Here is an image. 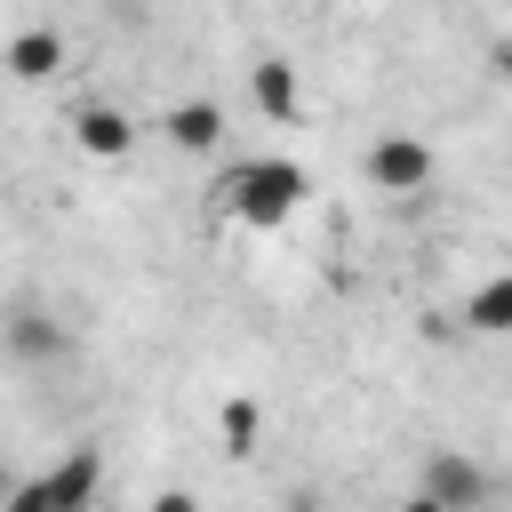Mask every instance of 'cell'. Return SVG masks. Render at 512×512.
Listing matches in <instances>:
<instances>
[{"instance_id": "1", "label": "cell", "mask_w": 512, "mask_h": 512, "mask_svg": "<svg viewBox=\"0 0 512 512\" xmlns=\"http://www.w3.org/2000/svg\"><path fill=\"white\" fill-rule=\"evenodd\" d=\"M216 200H224L248 232H280V224L304 208V168H296L288 152H256V160H240V168L216 184Z\"/></svg>"}, {"instance_id": "2", "label": "cell", "mask_w": 512, "mask_h": 512, "mask_svg": "<svg viewBox=\"0 0 512 512\" xmlns=\"http://www.w3.org/2000/svg\"><path fill=\"white\" fill-rule=\"evenodd\" d=\"M96 480H104V456H96V448H72L48 480L16 488L8 512H88V504H96Z\"/></svg>"}, {"instance_id": "3", "label": "cell", "mask_w": 512, "mask_h": 512, "mask_svg": "<svg viewBox=\"0 0 512 512\" xmlns=\"http://www.w3.org/2000/svg\"><path fill=\"white\" fill-rule=\"evenodd\" d=\"M416 496H424V504H448V512H472V504H488V496H496V480H488L464 448H440V456L424 464Z\"/></svg>"}, {"instance_id": "4", "label": "cell", "mask_w": 512, "mask_h": 512, "mask_svg": "<svg viewBox=\"0 0 512 512\" xmlns=\"http://www.w3.org/2000/svg\"><path fill=\"white\" fill-rule=\"evenodd\" d=\"M368 184L376 192H424L432 184V144L424 136H376L368 144Z\"/></svg>"}, {"instance_id": "5", "label": "cell", "mask_w": 512, "mask_h": 512, "mask_svg": "<svg viewBox=\"0 0 512 512\" xmlns=\"http://www.w3.org/2000/svg\"><path fill=\"white\" fill-rule=\"evenodd\" d=\"M64 128H72V144H80L88 160H128V144H136V128H128L120 104H80Z\"/></svg>"}, {"instance_id": "6", "label": "cell", "mask_w": 512, "mask_h": 512, "mask_svg": "<svg viewBox=\"0 0 512 512\" xmlns=\"http://www.w3.org/2000/svg\"><path fill=\"white\" fill-rule=\"evenodd\" d=\"M8 72H16L24 88H40V80H56V72H64V32H48V24H32V32H16V40H8Z\"/></svg>"}, {"instance_id": "7", "label": "cell", "mask_w": 512, "mask_h": 512, "mask_svg": "<svg viewBox=\"0 0 512 512\" xmlns=\"http://www.w3.org/2000/svg\"><path fill=\"white\" fill-rule=\"evenodd\" d=\"M248 96L264 120H296V64L288 56H256L248 64Z\"/></svg>"}, {"instance_id": "8", "label": "cell", "mask_w": 512, "mask_h": 512, "mask_svg": "<svg viewBox=\"0 0 512 512\" xmlns=\"http://www.w3.org/2000/svg\"><path fill=\"white\" fill-rule=\"evenodd\" d=\"M472 336H512V272H496V280H480L472 296H464V312H456Z\"/></svg>"}, {"instance_id": "9", "label": "cell", "mask_w": 512, "mask_h": 512, "mask_svg": "<svg viewBox=\"0 0 512 512\" xmlns=\"http://www.w3.org/2000/svg\"><path fill=\"white\" fill-rule=\"evenodd\" d=\"M160 128H168V144H176V152H208V144L224 136V112H216L208 96H192V104H176Z\"/></svg>"}, {"instance_id": "10", "label": "cell", "mask_w": 512, "mask_h": 512, "mask_svg": "<svg viewBox=\"0 0 512 512\" xmlns=\"http://www.w3.org/2000/svg\"><path fill=\"white\" fill-rule=\"evenodd\" d=\"M8 352L16 360H64V328H48L40 312H16L8 320Z\"/></svg>"}, {"instance_id": "11", "label": "cell", "mask_w": 512, "mask_h": 512, "mask_svg": "<svg viewBox=\"0 0 512 512\" xmlns=\"http://www.w3.org/2000/svg\"><path fill=\"white\" fill-rule=\"evenodd\" d=\"M256 432H264V408H256L248 392H232V400H224V416H216L224 456H248V448H256Z\"/></svg>"}, {"instance_id": "12", "label": "cell", "mask_w": 512, "mask_h": 512, "mask_svg": "<svg viewBox=\"0 0 512 512\" xmlns=\"http://www.w3.org/2000/svg\"><path fill=\"white\" fill-rule=\"evenodd\" d=\"M496 80L512 88V40H496Z\"/></svg>"}, {"instance_id": "13", "label": "cell", "mask_w": 512, "mask_h": 512, "mask_svg": "<svg viewBox=\"0 0 512 512\" xmlns=\"http://www.w3.org/2000/svg\"><path fill=\"white\" fill-rule=\"evenodd\" d=\"M144 8H160V0H144Z\"/></svg>"}]
</instances>
